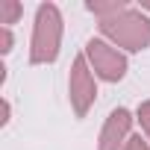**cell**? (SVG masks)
I'll use <instances>...</instances> for the list:
<instances>
[{
    "label": "cell",
    "mask_w": 150,
    "mask_h": 150,
    "mask_svg": "<svg viewBox=\"0 0 150 150\" xmlns=\"http://www.w3.org/2000/svg\"><path fill=\"white\" fill-rule=\"evenodd\" d=\"M86 53H88V59H91V65H94V71L100 74L103 80H121L124 77V68H127V62H124V56L115 50V47H109V44H103V41H88V47H86Z\"/></svg>",
    "instance_id": "3957f363"
},
{
    "label": "cell",
    "mask_w": 150,
    "mask_h": 150,
    "mask_svg": "<svg viewBox=\"0 0 150 150\" xmlns=\"http://www.w3.org/2000/svg\"><path fill=\"white\" fill-rule=\"evenodd\" d=\"M59 38H62V15L53 3L38 6L35 15V35H33V62H53L59 53Z\"/></svg>",
    "instance_id": "7a4b0ae2"
},
{
    "label": "cell",
    "mask_w": 150,
    "mask_h": 150,
    "mask_svg": "<svg viewBox=\"0 0 150 150\" xmlns=\"http://www.w3.org/2000/svg\"><path fill=\"white\" fill-rule=\"evenodd\" d=\"M21 15V6L15 3V0H6L3 3V24L9 27V24H15V18Z\"/></svg>",
    "instance_id": "8992f818"
},
{
    "label": "cell",
    "mask_w": 150,
    "mask_h": 150,
    "mask_svg": "<svg viewBox=\"0 0 150 150\" xmlns=\"http://www.w3.org/2000/svg\"><path fill=\"white\" fill-rule=\"evenodd\" d=\"M138 118H141V124H144V129L150 132V103H144V106L138 109Z\"/></svg>",
    "instance_id": "52a82bcc"
},
{
    "label": "cell",
    "mask_w": 150,
    "mask_h": 150,
    "mask_svg": "<svg viewBox=\"0 0 150 150\" xmlns=\"http://www.w3.org/2000/svg\"><path fill=\"white\" fill-rule=\"evenodd\" d=\"M71 100H74V106H77L80 115L94 100V83L88 77V68H86V59L83 56L74 62V71H71Z\"/></svg>",
    "instance_id": "277c9868"
},
{
    "label": "cell",
    "mask_w": 150,
    "mask_h": 150,
    "mask_svg": "<svg viewBox=\"0 0 150 150\" xmlns=\"http://www.w3.org/2000/svg\"><path fill=\"white\" fill-rule=\"evenodd\" d=\"M144 9H150V3H144Z\"/></svg>",
    "instance_id": "9c48e42d"
},
{
    "label": "cell",
    "mask_w": 150,
    "mask_h": 150,
    "mask_svg": "<svg viewBox=\"0 0 150 150\" xmlns=\"http://www.w3.org/2000/svg\"><path fill=\"white\" fill-rule=\"evenodd\" d=\"M127 127H129V115H127V109H115V112L109 115L106 129H103L100 150H118V144H121V138H124Z\"/></svg>",
    "instance_id": "5b68a950"
},
{
    "label": "cell",
    "mask_w": 150,
    "mask_h": 150,
    "mask_svg": "<svg viewBox=\"0 0 150 150\" xmlns=\"http://www.w3.org/2000/svg\"><path fill=\"white\" fill-rule=\"evenodd\" d=\"M100 30L109 38H115L121 47H127V50L150 47V21L141 12L129 9V6L115 12V15H109V18H100Z\"/></svg>",
    "instance_id": "6da1fadb"
},
{
    "label": "cell",
    "mask_w": 150,
    "mask_h": 150,
    "mask_svg": "<svg viewBox=\"0 0 150 150\" xmlns=\"http://www.w3.org/2000/svg\"><path fill=\"white\" fill-rule=\"evenodd\" d=\"M127 150H147V147H144V144H141V138H132V141H129V147H127Z\"/></svg>",
    "instance_id": "ba28073f"
}]
</instances>
